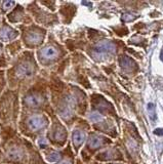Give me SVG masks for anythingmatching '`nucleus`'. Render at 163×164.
<instances>
[{"instance_id":"6","label":"nucleus","mask_w":163,"mask_h":164,"mask_svg":"<svg viewBox=\"0 0 163 164\" xmlns=\"http://www.w3.org/2000/svg\"><path fill=\"white\" fill-rule=\"evenodd\" d=\"M34 53L38 65L45 71H49L70 55L58 38L57 34L51 31H48L44 44L40 48L35 50Z\"/></svg>"},{"instance_id":"21","label":"nucleus","mask_w":163,"mask_h":164,"mask_svg":"<svg viewBox=\"0 0 163 164\" xmlns=\"http://www.w3.org/2000/svg\"><path fill=\"white\" fill-rule=\"evenodd\" d=\"M16 135H19L18 127L0 124V149L3 148L10 140H12Z\"/></svg>"},{"instance_id":"15","label":"nucleus","mask_w":163,"mask_h":164,"mask_svg":"<svg viewBox=\"0 0 163 164\" xmlns=\"http://www.w3.org/2000/svg\"><path fill=\"white\" fill-rule=\"evenodd\" d=\"M68 50L69 53H73L75 52H80L82 50L85 46L86 42H87V38H86V32L84 27H81L79 29L72 31L69 34L68 37H66L64 40L61 41Z\"/></svg>"},{"instance_id":"9","label":"nucleus","mask_w":163,"mask_h":164,"mask_svg":"<svg viewBox=\"0 0 163 164\" xmlns=\"http://www.w3.org/2000/svg\"><path fill=\"white\" fill-rule=\"evenodd\" d=\"M16 28L19 32V40L23 43L25 50L30 52H35L40 48L45 42L48 34V30L36 24H31L28 26L18 25Z\"/></svg>"},{"instance_id":"29","label":"nucleus","mask_w":163,"mask_h":164,"mask_svg":"<svg viewBox=\"0 0 163 164\" xmlns=\"http://www.w3.org/2000/svg\"><path fill=\"white\" fill-rule=\"evenodd\" d=\"M111 29L114 31V33L119 37H123V36L127 35L128 30L125 26H113L111 27Z\"/></svg>"},{"instance_id":"27","label":"nucleus","mask_w":163,"mask_h":164,"mask_svg":"<svg viewBox=\"0 0 163 164\" xmlns=\"http://www.w3.org/2000/svg\"><path fill=\"white\" fill-rule=\"evenodd\" d=\"M39 5H41L43 8L46 10L50 11V12H57L58 10V2L57 0H46V1H38Z\"/></svg>"},{"instance_id":"19","label":"nucleus","mask_w":163,"mask_h":164,"mask_svg":"<svg viewBox=\"0 0 163 164\" xmlns=\"http://www.w3.org/2000/svg\"><path fill=\"white\" fill-rule=\"evenodd\" d=\"M19 38V32L16 27L12 26L9 23L5 20V18L2 19L1 25H0V42L2 44H7L9 42Z\"/></svg>"},{"instance_id":"22","label":"nucleus","mask_w":163,"mask_h":164,"mask_svg":"<svg viewBox=\"0 0 163 164\" xmlns=\"http://www.w3.org/2000/svg\"><path fill=\"white\" fill-rule=\"evenodd\" d=\"M24 50H25V48H24V46H23V43H22V41L19 40V38L4 45L5 55L7 56V59L9 61L13 60L15 58H16L18 55H19L22 52H24Z\"/></svg>"},{"instance_id":"3","label":"nucleus","mask_w":163,"mask_h":164,"mask_svg":"<svg viewBox=\"0 0 163 164\" xmlns=\"http://www.w3.org/2000/svg\"><path fill=\"white\" fill-rule=\"evenodd\" d=\"M42 72L35 58L34 52L24 50L13 60L5 70L7 87L10 89H25L34 82Z\"/></svg>"},{"instance_id":"24","label":"nucleus","mask_w":163,"mask_h":164,"mask_svg":"<svg viewBox=\"0 0 163 164\" xmlns=\"http://www.w3.org/2000/svg\"><path fill=\"white\" fill-rule=\"evenodd\" d=\"M76 158L77 156L73 152L71 145L68 143V145L63 149V154H62L61 159L55 164H75Z\"/></svg>"},{"instance_id":"31","label":"nucleus","mask_w":163,"mask_h":164,"mask_svg":"<svg viewBox=\"0 0 163 164\" xmlns=\"http://www.w3.org/2000/svg\"><path fill=\"white\" fill-rule=\"evenodd\" d=\"M75 164H85V163H83L82 161H81L80 159H79V157H77L76 158V161H75Z\"/></svg>"},{"instance_id":"26","label":"nucleus","mask_w":163,"mask_h":164,"mask_svg":"<svg viewBox=\"0 0 163 164\" xmlns=\"http://www.w3.org/2000/svg\"><path fill=\"white\" fill-rule=\"evenodd\" d=\"M10 64V61L7 59L4 52V44L0 42V71H5Z\"/></svg>"},{"instance_id":"28","label":"nucleus","mask_w":163,"mask_h":164,"mask_svg":"<svg viewBox=\"0 0 163 164\" xmlns=\"http://www.w3.org/2000/svg\"><path fill=\"white\" fill-rule=\"evenodd\" d=\"M34 145L37 147V149L39 151H43V150H45L46 148H48L50 146V144L48 143V141H47V138L45 137V135H41V137H39L37 138V141L35 142Z\"/></svg>"},{"instance_id":"35","label":"nucleus","mask_w":163,"mask_h":164,"mask_svg":"<svg viewBox=\"0 0 163 164\" xmlns=\"http://www.w3.org/2000/svg\"><path fill=\"white\" fill-rule=\"evenodd\" d=\"M2 19H3V16H0V25H1V22H2Z\"/></svg>"},{"instance_id":"32","label":"nucleus","mask_w":163,"mask_h":164,"mask_svg":"<svg viewBox=\"0 0 163 164\" xmlns=\"http://www.w3.org/2000/svg\"><path fill=\"white\" fill-rule=\"evenodd\" d=\"M155 134H163V129H157L155 131Z\"/></svg>"},{"instance_id":"23","label":"nucleus","mask_w":163,"mask_h":164,"mask_svg":"<svg viewBox=\"0 0 163 164\" xmlns=\"http://www.w3.org/2000/svg\"><path fill=\"white\" fill-rule=\"evenodd\" d=\"M41 154L44 161L47 164H55L61 159L62 154H63V149L60 150L57 148H53L52 146H49L48 148L41 151Z\"/></svg>"},{"instance_id":"1","label":"nucleus","mask_w":163,"mask_h":164,"mask_svg":"<svg viewBox=\"0 0 163 164\" xmlns=\"http://www.w3.org/2000/svg\"><path fill=\"white\" fill-rule=\"evenodd\" d=\"M50 104L55 114L69 130L79 118H85L88 111V93L82 87L64 81L48 71Z\"/></svg>"},{"instance_id":"10","label":"nucleus","mask_w":163,"mask_h":164,"mask_svg":"<svg viewBox=\"0 0 163 164\" xmlns=\"http://www.w3.org/2000/svg\"><path fill=\"white\" fill-rule=\"evenodd\" d=\"M112 144H113L112 138L102 134H99V132L90 130L77 157H79V159L83 163L89 164L94 160L95 155L103 151L104 149H106L107 147L111 146Z\"/></svg>"},{"instance_id":"11","label":"nucleus","mask_w":163,"mask_h":164,"mask_svg":"<svg viewBox=\"0 0 163 164\" xmlns=\"http://www.w3.org/2000/svg\"><path fill=\"white\" fill-rule=\"evenodd\" d=\"M2 150V164H28V155L24 137L16 135Z\"/></svg>"},{"instance_id":"5","label":"nucleus","mask_w":163,"mask_h":164,"mask_svg":"<svg viewBox=\"0 0 163 164\" xmlns=\"http://www.w3.org/2000/svg\"><path fill=\"white\" fill-rule=\"evenodd\" d=\"M49 124L50 118L45 113L21 110L18 121V131L22 137L35 144L39 137L45 134Z\"/></svg>"},{"instance_id":"16","label":"nucleus","mask_w":163,"mask_h":164,"mask_svg":"<svg viewBox=\"0 0 163 164\" xmlns=\"http://www.w3.org/2000/svg\"><path fill=\"white\" fill-rule=\"evenodd\" d=\"M58 10L57 13L60 19V23L63 26L68 27L72 24L74 19L78 13V5L73 1H65L61 0L58 1Z\"/></svg>"},{"instance_id":"20","label":"nucleus","mask_w":163,"mask_h":164,"mask_svg":"<svg viewBox=\"0 0 163 164\" xmlns=\"http://www.w3.org/2000/svg\"><path fill=\"white\" fill-rule=\"evenodd\" d=\"M25 147L28 155V164H47L42 157L41 152L37 149L34 144L31 143L29 140L24 138Z\"/></svg>"},{"instance_id":"14","label":"nucleus","mask_w":163,"mask_h":164,"mask_svg":"<svg viewBox=\"0 0 163 164\" xmlns=\"http://www.w3.org/2000/svg\"><path fill=\"white\" fill-rule=\"evenodd\" d=\"M91 130L90 124L85 118H79L70 130V137H69V144L72 147L73 152L75 153L76 156H78L80 150L85 143L87 138L88 134Z\"/></svg>"},{"instance_id":"34","label":"nucleus","mask_w":163,"mask_h":164,"mask_svg":"<svg viewBox=\"0 0 163 164\" xmlns=\"http://www.w3.org/2000/svg\"><path fill=\"white\" fill-rule=\"evenodd\" d=\"M89 164H103V163H100V162H97V161H94V160H92L90 163Z\"/></svg>"},{"instance_id":"13","label":"nucleus","mask_w":163,"mask_h":164,"mask_svg":"<svg viewBox=\"0 0 163 164\" xmlns=\"http://www.w3.org/2000/svg\"><path fill=\"white\" fill-rule=\"evenodd\" d=\"M49 118L50 124L44 135L47 138L50 146L62 150L68 145L70 130L55 114Z\"/></svg>"},{"instance_id":"12","label":"nucleus","mask_w":163,"mask_h":164,"mask_svg":"<svg viewBox=\"0 0 163 164\" xmlns=\"http://www.w3.org/2000/svg\"><path fill=\"white\" fill-rule=\"evenodd\" d=\"M27 12L32 18L34 24L38 25L46 30L53 29L58 27L60 23V19L57 12H50L46 10L41 5H39L38 1H30L25 5Z\"/></svg>"},{"instance_id":"8","label":"nucleus","mask_w":163,"mask_h":164,"mask_svg":"<svg viewBox=\"0 0 163 164\" xmlns=\"http://www.w3.org/2000/svg\"><path fill=\"white\" fill-rule=\"evenodd\" d=\"M21 110L19 90L7 87L0 97V124L18 127Z\"/></svg>"},{"instance_id":"17","label":"nucleus","mask_w":163,"mask_h":164,"mask_svg":"<svg viewBox=\"0 0 163 164\" xmlns=\"http://www.w3.org/2000/svg\"><path fill=\"white\" fill-rule=\"evenodd\" d=\"M4 18L7 21V23H9L13 27L18 26V25H25V26H28V25L34 24L32 18H31L29 13L27 12L25 5L19 3V2H16L13 9L10 11L9 13H7Z\"/></svg>"},{"instance_id":"4","label":"nucleus","mask_w":163,"mask_h":164,"mask_svg":"<svg viewBox=\"0 0 163 164\" xmlns=\"http://www.w3.org/2000/svg\"><path fill=\"white\" fill-rule=\"evenodd\" d=\"M21 108L25 111L43 112L49 117L55 115L50 104L48 88V71L42 70L40 76L31 85L19 91Z\"/></svg>"},{"instance_id":"30","label":"nucleus","mask_w":163,"mask_h":164,"mask_svg":"<svg viewBox=\"0 0 163 164\" xmlns=\"http://www.w3.org/2000/svg\"><path fill=\"white\" fill-rule=\"evenodd\" d=\"M7 88L6 79H5V71H0V97L3 91Z\"/></svg>"},{"instance_id":"33","label":"nucleus","mask_w":163,"mask_h":164,"mask_svg":"<svg viewBox=\"0 0 163 164\" xmlns=\"http://www.w3.org/2000/svg\"><path fill=\"white\" fill-rule=\"evenodd\" d=\"M2 155H3L2 154V150L0 149V164H2Z\"/></svg>"},{"instance_id":"7","label":"nucleus","mask_w":163,"mask_h":164,"mask_svg":"<svg viewBox=\"0 0 163 164\" xmlns=\"http://www.w3.org/2000/svg\"><path fill=\"white\" fill-rule=\"evenodd\" d=\"M122 48H124V44L121 40L105 37L94 41L87 40L82 53L92 62V64H105L113 61Z\"/></svg>"},{"instance_id":"18","label":"nucleus","mask_w":163,"mask_h":164,"mask_svg":"<svg viewBox=\"0 0 163 164\" xmlns=\"http://www.w3.org/2000/svg\"><path fill=\"white\" fill-rule=\"evenodd\" d=\"M94 160L97 162L106 164V163H113V162H121L124 160L123 155L120 149L117 146H109L100 153H97L94 157Z\"/></svg>"},{"instance_id":"2","label":"nucleus","mask_w":163,"mask_h":164,"mask_svg":"<svg viewBox=\"0 0 163 164\" xmlns=\"http://www.w3.org/2000/svg\"><path fill=\"white\" fill-rule=\"evenodd\" d=\"M85 119L90 124L91 130L112 140L118 137L119 117L114 105L102 93L95 91L88 93V111Z\"/></svg>"},{"instance_id":"25","label":"nucleus","mask_w":163,"mask_h":164,"mask_svg":"<svg viewBox=\"0 0 163 164\" xmlns=\"http://www.w3.org/2000/svg\"><path fill=\"white\" fill-rule=\"evenodd\" d=\"M16 1L13 0H4V1H0V16H4L9 13L10 11L13 9V7L16 6Z\"/></svg>"}]
</instances>
